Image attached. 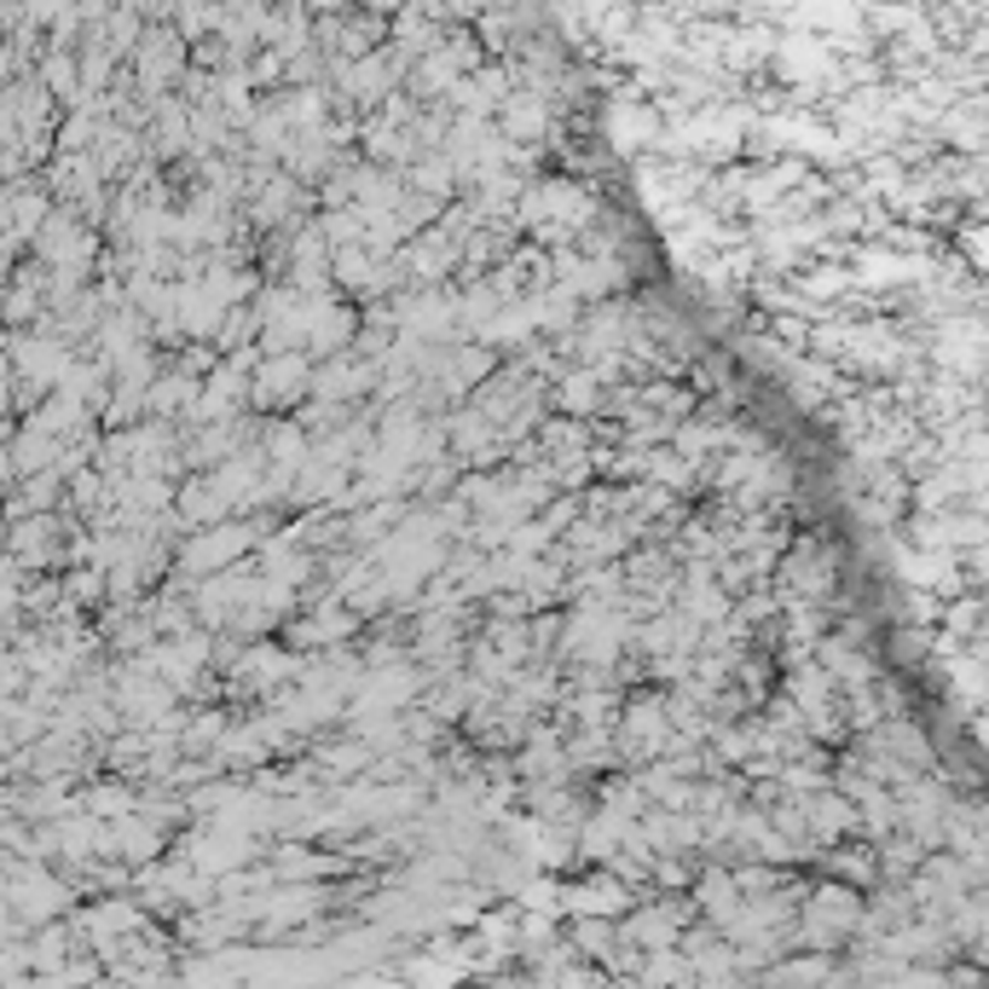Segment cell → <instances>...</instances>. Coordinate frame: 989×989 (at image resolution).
Returning a JSON list of instances; mask_svg holds the SVG:
<instances>
[{
	"instance_id": "6da1fadb",
	"label": "cell",
	"mask_w": 989,
	"mask_h": 989,
	"mask_svg": "<svg viewBox=\"0 0 989 989\" xmlns=\"http://www.w3.org/2000/svg\"><path fill=\"white\" fill-rule=\"evenodd\" d=\"M186 35L174 30V23H150V30L139 35V46H134V82H139V93H150V98H163L174 82H186Z\"/></svg>"
},
{
	"instance_id": "7a4b0ae2",
	"label": "cell",
	"mask_w": 989,
	"mask_h": 989,
	"mask_svg": "<svg viewBox=\"0 0 989 989\" xmlns=\"http://www.w3.org/2000/svg\"><path fill=\"white\" fill-rule=\"evenodd\" d=\"M498 128H503V139H539V134H550V98L532 93V87L510 93L498 105Z\"/></svg>"
},
{
	"instance_id": "3957f363",
	"label": "cell",
	"mask_w": 989,
	"mask_h": 989,
	"mask_svg": "<svg viewBox=\"0 0 989 989\" xmlns=\"http://www.w3.org/2000/svg\"><path fill=\"white\" fill-rule=\"evenodd\" d=\"M620 747L625 758H654L659 747H666V706L659 700H637L625 712V729H620Z\"/></svg>"
},
{
	"instance_id": "277c9868",
	"label": "cell",
	"mask_w": 989,
	"mask_h": 989,
	"mask_svg": "<svg viewBox=\"0 0 989 989\" xmlns=\"http://www.w3.org/2000/svg\"><path fill=\"white\" fill-rule=\"evenodd\" d=\"M654 134H659V116L648 105H614V111H607V145L625 150V157H631V150H648Z\"/></svg>"
},
{
	"instance_id": "5b68a950",
	"label": "cell",
	"mask_w": 989,
	"mask_h": 989,
	"mask_svg": "<svg viewBox=\"0 0 989 989\" xmlns=\"http://www.w3.org/2000/svg\"><path fill=\"white\" fill-rule=\"evenodd\" d=\"M301 371H308V365H301V360H284V365H267V371H261V383H256V388H261V405H284V399H295L301 388H290V383H301Z\"/></svg>"
},
{
	"instance_id": "8992f818",
	"label": "cell",
	"mask_w": 989,
	"mask_h": 989,
	"mask_svg": "<svg viewBox=\"0 0 989 989\" xmlns=\"http://www.w3.org/2000/svg\"><path fill=\"white\" fill-rule=\"evenodd\" d=\"M607 944H614V931H607V926H596V920L579 926V949H585V955H607Z\"/></svg>"
}]
</instances>
